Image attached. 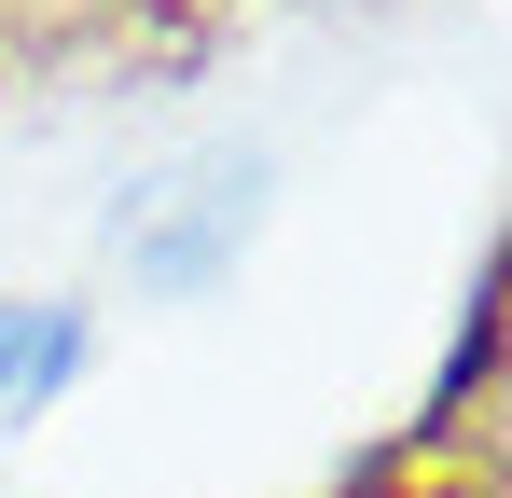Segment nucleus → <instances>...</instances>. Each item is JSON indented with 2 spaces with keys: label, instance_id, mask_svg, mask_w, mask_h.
<instances>
[{
  "label": "nucleus",
  "instance_id": "obj_1",
  "mask_svg": "<svg viewBox=\"0 0 512 498\" xmlns=\"http://www.w3.org/2000/svg\"><path fill=\"white\" fill-rule=\"evenodd\" d=\"M250 194H263L250 166H194V180H167V194H139V208H125V249H139V277H153V291H194L222 249L250 236Z\"/></svg>",
  "mask_w": 512,
  "mask_h": 498
},
{
  "label": "nucleus",
  "instance_id": "obj_2",
  "mask_svg": "<svg viewBox=\"0 0 512 498\" xmlns=\"http://www.w3.org/2000/svg\"><path fill=\"white\" fill-rule=\"evenodd\" d=\"M84 374V319L70 305H0V415H42Z\"/></svg>",
  "mask_w": 512,
  "mask_h": 498
}]
</instances>
